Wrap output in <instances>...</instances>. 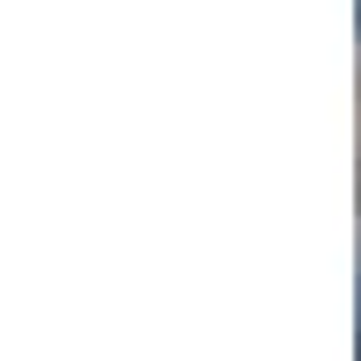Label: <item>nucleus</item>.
I'll return each instance as SVG.
<instances>
[{
    "label": "nucleus",
    "mask_w": 361,
    "mask_h": 361,
    "mask_svg": "<svg viewBox=\"0 0 361 361\" xmlns=\"http://www.w3.org/2000/svg\"><path fill=\"white\" fill-rule=\"evenodd\" d=\"M354 361H361V347H354Z\"/></svg>",
    "instance_id": "f03ea898"
},
{
    "label": "nucleus",
    "mask_w": 361,
    "mask_h": 361,
    "mask_svg": "<svg viewBox=\"0 0 361 361\" xmlns=\"http://www.w3.org/2000/svg\"><path fill=\"white\" fill-rule=\"evenodd\" d=\"M354 22H361V0H354Z\"/></svg>",
    "instance_id": "f257e3e1"
}]
</instances>
